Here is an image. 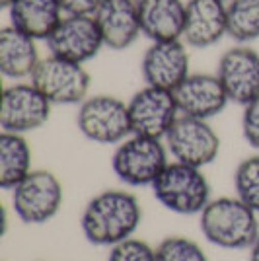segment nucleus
Here are the masks:
<instances>
[{"instance_id": "obj_9", "label": "nucleus", "mask_w": 259, "mask_h": 261, "mask_svg": "<svg viewBox=\"0 0 259 261\" xmlns=\"http://www.w3.org/2000/svg\"><path fill=\"white\" fill-rule=\"evenodd\" d=\"M166 146L172 160L189 164L195 168H206L220 154V137L206 119L179 115L170 133L166 135Z\"/></svg>"}, {"instance_id": "obj_15", "label": "nucleus", "mask_w": 259, "mask_h": 261, "mask_svg": "<svg viewBox=\"0 0 259 261\" xmlns=\"http://www.w3.org/2000/svg\"><path fill=\"white\" fill-rule=\"evenodd\" d=\"M103 45L111 51H125L142 35L139 2L135 0H101L94 14Z\"/></svg>"}, {"instance_id": "obj_17", "label": "nucleus", "mask_w": 259, "mask_h": 261, "mask_svg": "<svg viewBox=\"0 0 259 261\" xmlns=\"http://www.w3.org/2000/svg\"><path fill=\"white\" fill-rule=\"evenodd\" d=\"M37 39L20 32L14 25H6L0 32V72L14 82L30 80L41 63Z\"/></svg>"}, {"instance_id": "obj_29", "label": "nucleus", "mask_w": 259, "mask_h": 261, "mask_svg": "<svg viewBox=\"0 0 259 261\" xmlns=\"http://www.w3.org/2000/svg\"><path fill=\"white\" fill-rule=\"evenodd\" d=\"M135 2H141V0H135Z\"/></svg>"}, {"instance_id": "obj_25", "label": "nucleus", "mask_w": 259, "mask_h": 261, "mask_svg": "<svg viewBox=\"0 0 259 261\" xmlns=\"http://www.w3.org/2000/svg\"><path fill=\"white\" fill-rule=\"evenodd\" d=\"M242 111V135L251 148L259 150V96L244 106Z\"/></svg>"}, {"instance_id": "obj_22", "label": "nucleus", "mask_w": 259, "mask_h": 261, "mask_svg": "<svg viewBox=\"0 0 259 261\" xmlns=\"http://www.w3.org/2000/svg\"><path fill=\"white\" fill-rule=\"evenodd\" d=\"M234 195L259 215V154L248 156L234 170Z\"/></svg>"}, {"instance_id": "obj_7", "label": "nucleus", "mask_w": 259, "mask_h": 261, "mask_svg": "<svg viewBox=\"0 0 259 261\" xmlns=\"http://www.w3.org/2000/svg\"><path fill=\"white\" fill-rule=\"evenodd\" d=\"M53 106H80L90 96L92 76L86 65L47 55L30 78Z\"/></svg>"}, {"instance_id": "obj_20", "label": "nucleus", "mask_w": 259, "mask_h": 261, "mask_svg": "<svg viewBox=\"0 0 259 261\" xmlns=\"http://www.w3.org/2000/svg\"><path fill=\"white\" fill-rule=\"evenodd\" d=\"M33 150L25 135L6 133L0 135V187L12 191L33 170Z\"/></svg>"}, {"instance_id": "obj_4", "label": "nucleus", "mask_w": 259, "mask_h": 261, "mask_svg": "<svg viewBox=\"0 0 259 261\" xmlns=\"http://www.w3.org/2000/svg\"><path fill=\"white\" fill-rule=\"evenodd\" d=\"M170 158L162 139L131 135L117 144L111 158V170L121 184L129 187H152L172 162Z\"/></svg>"}, {"instance_id": "obj_30", "label": "nucleus", "mask_w": 259, "mask_h": 261, "mask_svg": "<svg viewBox=\"0 0 259 261\" xmlns=\"http://www.w3.org/2000/svg\"><path fill=\"white\" fill-rule=\"evenodd\" d=\"M224 2H228V0H224Z\"/></svg>"}, {"instance_id": "obj_19", "label": "nucleus", "mask_w": 259, "mask_h": 261, "mask_svg": "<svg viewBox=\"0 0 259 261\" xmlns=\"http://www.w3.org/2000/svg\"><path fill=\"white\" fill-rule=\"evenodd\" d=\"M10 25L32 35L37 41H47L65 12L59 0H12L8 6Z\"/></svg>"}, {"instance_id": "obj_26", "label": "nucleus", "mask_w": 259, "mask_h": 261, "mask_svg": "<svg viewBox=\"0 0 259 261\" xmlns=\"http://www.w3.org/2000/svg\"><path fill=\"white\" fill-rule=\"evenodd\" d=\"M65 16H94L101 0H59Z\"/></svg>"}, {"instance_id": "obj_13", "label": "nucleus", "mask_w": 259, "mask_h": 261, "mask_svg": "<svg viewBox=\"0 0 259 261\" xmlns=\"http://www.w3.org/2000/svg\"><path fill=\"white\" fill-rule=\"evenodd\" d=\"M215 74L226 90L230 103L246 106L259 96V53L236 43L218 57Z\"/></svg>"}, {"instance_id": "obj_14", "label": "nucleus", "mask_w": 259, "mask_h": 261, "mask_svg": "<svg viewBox=\"0 0 259 261\" xmlns=\"http://www.w3.org/2000/svg\"><path fill=\"white\" fill-rule=\"evenodd\" d=\"M173 98L182 115L211 121L230 103L226 90L216 74L191 72L173 90Z\"/></svg>"}, {"instance_id": "obj_1", "label": "nucleus", "mask_w": 259, "mask_h": 261, "mask_svg": "<svg viewBox=\"0 0 259 261\" xmlns=\"http://www.w3.org/2000/svg\"><path fill=\"white\" fill-rule=\"evenodd\" d=\"M142 222V207L135 193L125 189H103L86 203L80 217L84 238L99 248L133 238Z\"/></svg>"}, {"instance_id": "obj_18", "label": "nucleus", "mask_w": 259, "mask_h": 261, "mask_svg": "<svg viewBox=\"0 0 259 261\" xmlns=\"http://www.w3.org/2000/svg\"><path fill=\"white\" fill-rule=\"evenodd\" d=\"M185 10V0H141L139 16L142 35L150 41L184 39Z\"/></svg>"}, {"instance_id": "obj_12", "label": "nucleus", "mask_w": 259, "mask_h": 261, "mask_svg": "<svg viewBox=\"0 0 259 261\" xmlns=\"http://www.w3.org/2000/svg\"><path fill=\"white\" fill-rule=\"evenodd\" d=\"M49 53L86 65L106 47L94 16H65L45 41Z\"/></svg>"}, {"instance_id": "obj_8", "label": "nucleus", "mask_w": 259, "mask_h": 261, "mask_svg": "<svg viewBox=\"0 0 259 261\" xmlns=\"http://www.w3.org/2000/svg\"><path fill=\"white\" fill-rule=\"evenodd\" d=\"M53 103L32 80H20L4 88L0 99V127L6 133L28 135L39 130L51 119Z\"/></svg>"}, {"instance_id": "obj_24", "label": "nucleus", "mask_w": 259, "mask_h": 261, "mask_svg": "<svg viewBox=\"0 0 259 261\" xmlns=\"http://www.w3.org/2000/svg\"><path fill=\"white\" fill-rule=\"evenodd\" d=\"M108 261H158L156 248L141 238H127L109 248Z\"/></svg>"}, {"instance_id": "obj_10", "label": "nucleus", "mask_w": 259, "mask_h": 261, "mask_svg": "<svg viewBox=\"0 0 259 261\" xmlns=\"http://www.w3.org/2000/svg\"><path fill=\"white\" fill-rule=\"evenodd\" d=\"M133 135L166 139L173 123L182 115L175 103L173 92L144 84L127 101Z\"/></svg>"}, {"instance_id": "obj_23", "label": "nucleus", "mask_w": 259, "mask_h": 261, "mask_svg": "<svg viewBox=\"0 0 259 261\" xmlns=\"http://www.w3.org/2000/svg\"><path fill=\"white\" fill-rule=\"evenodd\" d=\"M158 261H209L205 250L187 236H168L156 246Z\"/></svg>"}, {"instance_id": "obj_11", "label": "nucleus", "mask_w": 259, "mask_h": 261, "mask_svg": "<svg viewBox=\"0 0 259 261\" xmlns=\"http://www.w3.org/2000/svg\"><path fill=\"white\" fill-rule=\"evenodd\" d=\"M189 74L191 57L184 39L150 41L141 59V76L144 84L173 92Z\"/></svg>"}, {"instance_id": "obj_2", "label": "nucleus", "mask_w": 259, "mask_h": 261, "mask_svg": "<svg viewBox=\"0 0 259 261\" xmlns=\"http://www.w3.org/2000/svg\"><path fill=\"white\" fill-rule=\"evenodd\" d=\"M199 228L206 242L222 250H249L259 238L257 213L236 195L211 199L199 215Z\"/></svg>"}, {"instance_id": "obj_3", "label": "nucleus", "mask_w": 259, "mask_h": 261, "mask_svg": "<svg viewBox=\"0 0 259 261\" xmlns=\"http://www.w3.org/2000/svg\"><path fill=\"white\" fill-rule=\"evenodd\" d=\"M154 199L166 211L182 217H199L211 203V184L203 168L172 162L150 187Z\"/></svg>"}, {"instance_id": "obj_27", "label": "nucleus", "mask_w": 259, "mask_h": 261, "mask_svg": "<svg viewBox=\"0 0 259 261\" xmlns=\"http://www.w3.org/2000/svg\"><path fill=\"white\" fill-rule=\"evenodd\" d=\"M249 261H259V238L253 242V246L249 248Z\"/></svg>"}, {"instance_id": "obj_5", "label": "nucleus", "mask_w": 259, "mask_h": 261, "mask_svg": "<svg viewBox=\"0 0 259 261\" xmlns=\"http://www.w3.org/2000/svg\"><path fill=\"white\" fill-rule=\"evenodd\" d=\"M63 203V184L49 170H32L12 189V211L20 222L30 226L51 222L61 213Z\"/></svg>"}, {"instance_id": "obj_28", "label": "nucleus", "mask_w": 259, "mask_h": 261, "mask_svg": "<svg viewBox=\"0 0 259 261\" xmlns=\"http://www.w3.org/2000/svg\"><path fill=\"white\" fill-rule=\"evenodd\" d=\"M12 4V0H0V6L4 8V10H8V6Z\"/></svg>"}, {"instance_id": "obj_21", "label": "nucleus", "mask_w": 259, "mask_h": 261, "mask_svg": "<svg viewBox=\"0 0 259 261\" xmlns=\"http://www.w3.org/2000/svg\"><path fill=\"white\" fill-rule=\"evenodd\" d=\"M228 37L240 45L259 39V0H228Z\"/></svg>"}, {"instance_id": "obj_16", "label": "nucleus", "mask_w": 259, "mask_h": 261, "mask_svg": "<svg viewBox=\"0 0 259 261\" xmlns=\"http://www.w3.org/2000/svg\"><path fill=\"white\" fill-rule=\"evenodd\" d=\"M228 37L224 0H187L184 41L193 49H211Z\"/></svg>"}, {"instance_id": "obj_6", "label": "nucleus", "mask_w": 259, "mask_h": 261, "mask_svg": "<svg viewBox=\"0 0 259 261\" xmlns=\"http://www.w3.org/2000/svg\"><path fill=\"white\" fill-rule=\"evenodd\" d=\"M76 127L80 135L96 144H115L133 135L129 106L111 94L88 96L76 111Z\"/></svg>"}]
</instances>
